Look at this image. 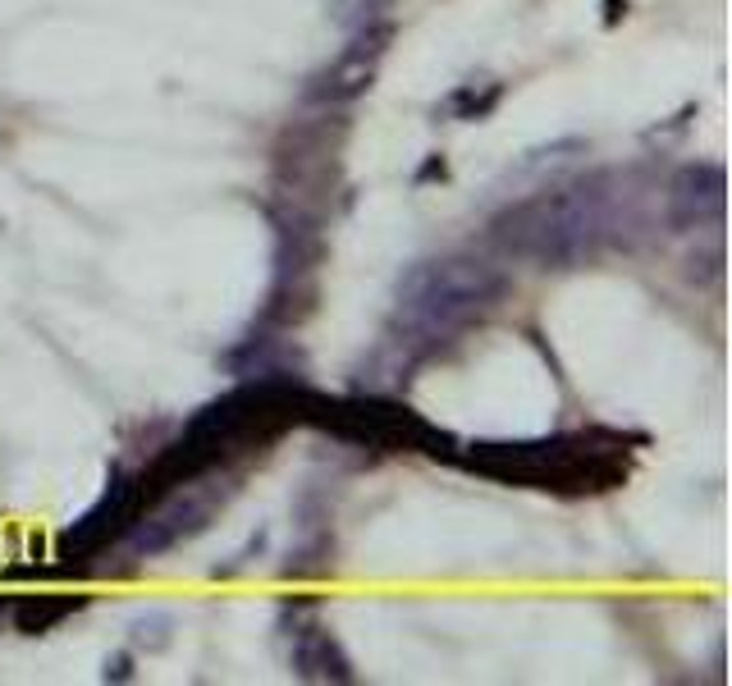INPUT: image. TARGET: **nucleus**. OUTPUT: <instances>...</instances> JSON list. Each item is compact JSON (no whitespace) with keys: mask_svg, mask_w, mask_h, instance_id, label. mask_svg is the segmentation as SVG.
Listing matches in <instances>:
<instances>
[{"mask_svg":"<svg viewBox=\"0 0 732 686\" xmlns=\"http://www.w3.org/2000/svg\"><path fill=\"white\" fill-rule=\"evenodd\" d=\"M467 467L504 485L555 490V494H595L614 490L627 476L623 440L600 444L595 435H555V440L517 444H472Z\"/></svg>","mask_w":732,"mask_h":686,"instance_id":"1","label":"nucleus"},{"mask_svg":"<svg viewBox=\"0 0 732 686\" xmlns=\"http://www.w3.org/2000/svg\"><path fill=\"white\" fill-rule=\"evenodd\" d=\"M600 229H604L600 193H591L586 183L527 197L491 221V238L508 257H527L540 266H568L577 257H586Z\"/></svg>","mask_w":732,"mask_h":686,"instance_id":"2","label":"nucleus"},{"mask_svg":"<svg viewBox=\"0 0 732 686\" xmlns=\"http://www.w3.org/2000/svg\"><path fill=\"white\" fill-rule=\"evenodd\" d=\"M504 293V275L481 261V257H444V261H426L417 266L403 289H399V317L412 334H449L458 325H467L481 317L485 307H495Z\"/></svg>","mask_w":732,"mask_h":686,"instance_id":"3","label":"nucleus"},{"mask_svg":"<svg viewBox=\"0 0 732 686\" xmlns=\"http://www.w3.org/2000/svg\"><path fill=\"white\" fill-rule=\"evenodd\" d=\"M302 421L330 430L334 440L357 444V449H408V453H431L453 458V440L431 421H421L412 408L394 398H308Z\"/></svg>","mask_w":732,"mask_h":686,"instance_id":"4","label":"nucleus"},{"mask_svg":"<svg viewBox=\"0 0 732 686\" xmlns=\"http://www.w3.org/2000/svg\"><path fill=\"white\" fill-rule=\"evenodd\" d=\"M142 517V494H138V476H125V472H110V485L106 494L92 504L65 536L55 540V558L65 564H83V558L101 554L106 545L125 540L133 532V522Z\"/></svg>","mask_w":732,"mask_h":686,"instance_id":"5","label":"nucleus"},{"mask_svg":"<svg viewBox=\"0 0 732 686\" xmlns=\"http://www.w3.org/2000/svg\"><path fill=\"white\" fill-rule=\"evenodd\" d=\"M389 37H394L389 23L357 33V37L340 51V60H334V65L316 78L312 97H316V101H353V97H362V92L372 87V78H376V65H380Z\"/></svg>","mask_w":732,"mask_h":686,"instance_id":"6","label":"nucleus"},{"mask_svg":"<svg viewBox=\"0 0 732 686\" xmlns=\"http://www.w3.org/2000/svg\"><path fill=\"white\" fill-rule=\"evenodd\" d=\"M723 193H728L723 165H687L674 174V183H668V221L678 229L719 225Z\"/></svg>","mask_w":732,"mask_h":686,"instance_id":"7","label":"nucleus"},{"mask_svg":"<svg viewBox=\"0 0 732 686\" xmlns=\"http://www.w3.org/2000/svg\"><path fill=\"white\" fill-rule=\"evenodd\" d=\"M293 668H298V677H308V682H353V664L344 660L340 641H334L325 628L298 632V641H293Z\"/></svg>","mask_w":732,"mask_h":686,"instance_id":"8","label":"nucleus"},{"mask_svg":"<svg viewBox=\"0 0 732 686\" xmlns=\"http://www.w3.org/2000/svg\"><path fill=\"white\" fill-rule=\"evenodd\" d=\"M83 604H87L83 596H33V600H23L14 609V622H19L23 636H42V632L60 628L69 613H78Z\"/></svg>","mask_w":732,"mask_h":686,"instance_id":"9","label":"nucleus"},{"mask_svg":"<svg viewBox=\"0 0 732 686\" xmlns=\"http://www.w3.org/2000/svg\"><path fill=\"white\" fill-rule=\"evenodd\" d=\"M499 97H504V87H491L485 97H476V87L467 83V87L453 92V110H458V119H481V115H491L499 106Z\"/></svg>","mask_w":732,"mask_h":686,"instance_id":"10","label":"nucleus"},{"mask_svg":"<svg viewBox=\"0 0 732 686\" xmlns=\"http://www.w3.org/2000/svg\"><path fill=\"white\" fill-rule=\"evenodd\" d=\"M431 179H444V161H440V156H431V161L417 170V183H431Z\"/></svg>","mask_w":732,"mask_h":686,"instance_id":"11","label":"nucleus"},{"mask_svg":"<svg viewBox=\"0 0 732 686\" xmlns=\"http://www.w3.org/2000/svg\"><path fill=\"white\" fill-rule=\"evenodd\" d=\"M623 14H627V0H604V23H609V28H614Z\"/></svg>","mask_w":732,"mask_h":686,"instance_id":"12","label":"nucleus"}]
</instances>
